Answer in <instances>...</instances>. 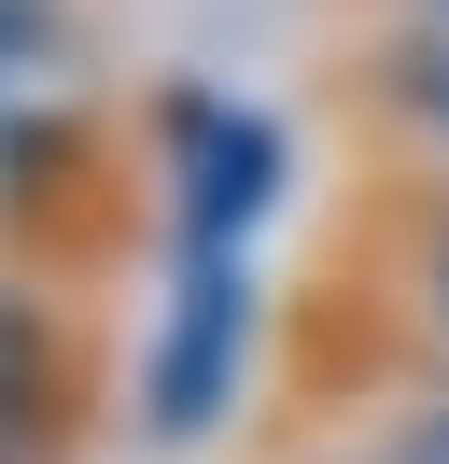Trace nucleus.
Listing matches in <instances>:
<instances>
[{"mask_svg":"<svg viewBox=\"0 0 449 464\" xmlns=\"http://www.w3.org/2000/svg\"><path fill=\"white\" fill-rule=\"evenodd\" d=\"M168 226L183 239H253L267 226V183H281V141L267 113H224V99H168Z\"/></svg>","mask_w":449,"mask_h":464,"instance_id":"3","label":"nucleus"},{"mask_svg":"<svg viewBox=\"0 0 449 464\" xmlns=\"http://www.w3.org/2000/svg\"><path fill=\"white\" fill-rule=\"evenodd\" d=\"M337 99L407 183H449V14H351Z\"/></svg>","mask_w":449,"mask_h":464,"instance_id":"2","label":"nucleus"},{"mask_svg":"<svg viewBox=\"0 0 449 464\" xmlns=\"http://www.w3.org/2000/svg\"><path fill=\"white\" fill-rule=\"evenodd\" d=\"M393 464H449V408H421V422L393 436Z\"/></svg>","mask_w":449,"mask_h":464,"instance_id":"7","label":"nucleus"},{"mask_svg":"<svg viewBox=\"0 0 449 464\" xmlns=\"http://www.w3.org/2000/svg\"><path fill=\"white\" fill-rule=\"evenodd\" d=\"M56 29H71V0H0V85L28 57H56Z\"/></svg>","mask_w":449,"mask_h":464,"instance_id":"6","label":"nucleus"},{"mask_svg":"<svg viewBox=\"0 0 449 464\" xmlns=\"http://www.w3.org/2000/svg\"><path fill=\"white\" fill-rule=\"evenodd\" d=\"M43 408H56V338H43V295L0 282V464L43 450Z\"/></svg>","mask_w":449,"mask_h":464,"instance_id":"4","label":"nucleus"},{"mask_svg":"<svg viewBox=\"0 0 449 464\" xmlns=\"http://www.w3.org/2000/svg\"><path fill=\"white\" fill-rule=\"evenodd\" d=\"M351 14H449V0H351Z\"/></svg>","mask_w":449,"mask_h":464,"instance_id":"8","label":"nucleus"},{"mask_svg":"<svg viewBox=\"0 0 449 464\" xmlns=\"http://www.w3.org/2000/svg\"><path fill=\"white\" fill-rule=\"evenodd\" d=\"M253 239H183L168 254V324H155V436H211L239 394V324H253Z\"/></svg>","mask_w":449,"mask_h":464,"instance_id":"1","label":"nucleus"},{"mask_svg":"<svg viewBox=\"0 0 449 464\" xmlns=\"http://www.w3.org/2000/svg\"><path fill=\"white\" fill-rule=\"evenodd\" d=\"M407 295H421V324L449 338V183H435V211H421V239H407Z\"/></svg>","mask_w":449,"mask_h":464,"instance_id":"5","label":"nucleus"}]
</instances>
